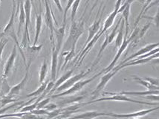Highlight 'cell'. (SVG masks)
<instances>
[{"mask_svg":"<svg viewBox=\"0 0 159 119\" xmlns=\"http://www.w3.org/2000/svg\"><path fill=\"white\" fill-rule=\"evenodd\" d=\"M83 32H84V22H82L77 23L76 22H72L69 30V37L66 39L65 44L63 45V52L62 53L75 50L77 41Z\"/></svg>","mask_w":159,"mask_h":119,"instance_id":"6da1fadb","label":"cell"},{"mask_svg":"<svg viewBox=\"0 0 159 119\" xmlns=\"http://www.w3.org/2000/svg\"><path fill=\"white\" fill-rule=\"evenodd\" d=\"M16 4H15V2L14 1V7H13L12 13H11L10 20H9L8 22L6 25L5 28L3 30V34L5 36H8L10 37L12 40L15 43V45L17 46V48L20 51L21 55L22 57V59H23L25 65L27 66V60H26V57L25 55L23 49L21 48L20 43H19L18 40V35L17 33H16V30H15L14 27V18H15V14H16Z\"/></svg>","mask_w":159,"mask_h":119,"instance_id":"7a4b0ae2","label":"cell"},{"mask_svg":"<svg viewBox=\"0 0 159 119\" xmlns=\"http://www.w3.org/2000/svg\"><path fill=\"white\" fill-rule=\"evenodd\" d=\"M103 95H112L110 97H103L101 98H98V99H95L92 101L86 102V103H83V105L86 104H91V103H96V102L99 101H120V102H130V103H138V104H144V105H149V106H153V105H158V103H151V102L147 101H135V100L132 99V98L127 97L126 95H120L118 93H115V92H104Z\"/></svg>","mask_w":159,"mask_h":119,"instance_id":"3957f363","label":"cell"},{"mask_svg":"<svg viewBox=\"0 0 159 119\" xmlns=\"http://www.w3.org/2000/svg\"><path fill=\"white\" fill-rule=\"evenodd\" d=\"M31 0H25L24 3V9L25 13V24L23 36H22V41H21L20 46L22 49L27 48L29 46L30 43V34L29 26L31 25Z\"/></svg>","mask_w":159,"mask_h":119,"instance_id":"277c9868","label":"cell"},{"mask_svg":"<svg viewBox=\"0 0 159 119\" xmlns=\"http://www.w3.org/2000/svg\"><path fill=\"white\" fill-rule=\"evenodd\" d=\"M103 73V71H100L99 73L96 74L95 75H94L93 77H92L91 78L86 79V80H79L78 82H77L75 85H73L71 88H69V89L66 90V91L60 92V93L57 94V95H52V98H60V97H62V96H67V95H71L73 94L76 93V92L80 91L85 86H86L87 84H90L92 81H93L94 80H95L98 77H99L100 75H101Z\"/></svg>","mask_w":159,"mask_h":119,"instance_id":"5b68a950","label":"cell"},{"mask_svg":"<svg viewBox=\"0 0 159 119\" xmlns=\"http://www.w3.org/2000/svg\"><path fill=\"white\" fill-rule=\"evenodd\" d=\"M31 61H29L28 64H27V66H26V72L24 77L18 84L15 85L14 86H13V87H11L10 89V91H9L8 93L7 94V97L14 98L15 96L18 95L21 92V91H22V89H24L25 86V85L27 84L28 80V74H29V69L31 65Z\"/></svg>","mask_w":159,"mask_h":119,"instance_id":"8992f818","label":"cell"},{"mask_svg":"<svg viewBox=\"0 0 159 119\" xmlns=\"http://www.w3.org/2000/svg\"><path fill=\"white\" fill-rule=\"evenodd\" d=\"M91 71H92V69H89L88 71H81L80 73L75 75V76L71 77L70 78L68 79V80H66L65 83H64V84H62L61 86H60L59 87L57 88L55 91L58 92H62L66 91V90L69 89L71 88L73 85H75L77 82H78L79 80H80L81 79H83V77H86L88 74H89L91 72Z\"/></svg>","mask_w":159,"mask_h":119,"instance_id":"52a82bcc","label":"cell"},{"mask_svg":"<svg viewBox=\"0 0 159 119\" xmlns=\"http://www.w3.org/2000/svg\"><path fill=\"white\" fill-rule=\"evenodd\" d=\"M118 70L113 69L112 70L109 71V72L105 73V75H104L103 76L101 77L100 83L98 84L95 89H94V91L92 93V95H93L94 98L98 97V96L100 95V93L101 92V91H103V90L104 89V88H105L106 86L107 85L108 83H109V81L111 80V79L112 78V77H114L117 73H118Z\"/></svg>","mask_w":159,"mask_h":119,"instance_id":"ba28073f","label":"cell"},{"mask_svg":"<svg viewBox=\"0 0 159 119\" xmlns=\"http://www.w3.org/2000/svg\"><path fill=\"white\" fill-rule=\"evenodd\" d=\"M45 1V22L46 24V26L50 30L51 37L50 39L52 42L54 41V21H55L54 18H53L52 11L51 9L48 0H44ZM56 22V21H55ZM57 23V22H56Z\"/></svg>","mask_w":159,"mask_h":119,"instance_id":"9c48e42d","label":"cell"},{"mask_svg":"<svg viewBox=\"0 0 159 119\" xmlns=\"http://www.w3.org/2000/svg\"><path fill=\"white\" fill-rule=\"evenodd\" d=\"M159 109V107H154L148 109H143V110L138 111L132 113H129V114H118V113H109V116L114 117V118H140L147 116L149 113L154 112V111Z\"/></svg>","mask_w":159,"mask_h":119,"instance_id":"30bf717a","label":"cell"},{"mask_svg":"<svg viewBox=\"0 0 159 119\" xmlns=\"http://www.w3.org/2000/svg\"><path fill=\"white\" fill-rule=\"evenodd\" d=\"M16 55H17V46L16 45H14V48H13L12 52H11L10 56L7 58V62L5 64V66H4V70H3V75H2V78L6 79L8 75H10V73L12 71L13 68H14L15 60H16Z\"/></svg>","mask_w":159,"mask_h":119,"instance_id":"8fae6325","label":"cell"},{"mask_svg":"<svg viewBox=\"0 0 159 119\" xmlns=\"http://www.w3.org/2000/svg\"><path fill=\"white\" fill-rule=\"evenodd\" d=\"M130 43H131V42H130L129 39L127 38V37H124V41H123L122 45H121L120 48H118V52H117L116 55H115L114 59H113L112 61L111 62V63L109 64V65L106 68V69H104L103 70H102V71H103V73H104V74L107 73V72H109V71H110L111 70H112V69H114V67H115V64H116V63H117V61H118V60H119V58L120 57L121 54H122L123 52H124L125 49L127 48L128 45Z\"/></svg>","mask_w":159,"mask_h":119,"instance_id":"7c38bea8","label":"cell"},{"mask_svg":"<svg viewBox=\"0 0 159 119\" xmlns=\"http://www.w3.org/2000/svg\"><path fill=\"white\" fill-rule=\"evenodd\" d=\"M65 29H66V24L62 23V25L58 29H54V34H55L56 41H53L52 46L54 48L57 52H60L61 48H62L63 45V38L65 35Z\"/></svg>","mask_w":159,"mask_h":119,"instance_id":"4fadbf2b","label":"cell"},{"mask_svg":"<svg viewBox=\"0 0 159 119\" xmlns=\"http://www.w3.org/2000/svg\"><path fill=\"white\" fill-rule=\"evenodd\" d=\"M158 47H159V42L158 43H151V44H148L147 45V46L143 47V48L140 49L139 51H138L137 52H135V54H132L131 56L127 58L126 60H125L124 62H122L120 65H123V64L127 63V62L130 61V60H132L134 59H135V58L139 57L141 56V55H143V54H147V53H149V52H151V51L153 50V49L158 48Z\"/></svg>","mask_w":159,"mask_h":119,"instance_id":"5bb4252c","label":"cell"},{"mask_svg":"<svg viewBox=\"0 0 159 119\" xmlns=\"http://www.w3.org/2000/svg\"><path fill=\"white\" fill-rule=\"evenodd\" d=\"M102 16H103V13H102L101 16H100V18L98 19V20H96L95 21L93 22V24L89 28V36H88V38L86 39L85 46H86V45L88 44V43H89L92 39H93L94 36L99 32L100 28V22H101V20H102ZM84 47H83V48H84Z\"/></svg>","mask_w":159,"mask_h":119,"instance_id":"9a60e30c","label":"cell"},{"mask_svg":"<svg viewBox=\"0 0 159 119\" xmlns=\"http://www.w3.org/2000/svg\"><path fill=\"white\" fill-rule=\"evenodd\" d=\"M59 52L56 50L54 46H52V66H51V79L52 80H55L57 75V64H58V55Z\"/></svg>","mask_w":159,"mask_h":119,"instance_id":"2e32d148","label":"cell"},{"mask_svg":"<svg viewBox=\"0 0 159 119\" xmlns=\"http://www.w3.org/2000/svg\"><path fill=\"white\" fill-rule=\"evenodd\" d=\"M100 116H109V113L98 112L97 111H89L66 119H94Z\"/></svg>","mask_w":159,"mask_h":119,"instance_id":"e0dca14e","label":"cell"},{"mask_svg":"<svg viewBox=\"0 0 159 119\" xmlns=\"http://www.w3.org/2000/svg\"><path fill=\"white\" fill-rule=\"evenodd\" d=\"M42 26H43V17L42 14H39L36 16V26H35V37L34 39L33 46H37V43L38 42L39 35L41 34Z\"/></svg>","mask_w":159,"mask_h":119,"instance_id":"ac0fdd59","label":"cell"},{"mask_svg":"<svg viewBox=\"0 0 159 119\" xmlns=\"http://www.w3.org/2000/svg\"><path fill=\"white\" fill-rule=\"evenodd\" d=\"M73 72H74V69H71V70L68 71L67 72H66L65 74H63V75H62V76L60 77V78L56 81L55 83H54V88H53V89L50 92V93H49V94L53 93V92H55V90H56L57 88H58L60 86H61V85L62 84H64V83H65L66 81L68 80V79L70 78V77H71V75H72Z\"/></svg>","mask_w":159,"mask_h":119,"instance_id":"d6986e66","label":"cell"},{"mask_svg":"<svg viewBox=\"0 0 159 119\" xmlns=\"http://www.w3.org/2000/svg\"><path fill=\"white\" fill-rule=\"evenodd\" d=\"M118 11L119 10H117V9H114V11L109 14V16H108L107 20H106V21L104 22L103 25V28H102V31H103L104 33H105L106 31H107V30L112 25L113 23H114L115 17H116V16L118 14Z\"/></svg>","mask_w":159,"mask_h":119,"instance_id":"ffe728a7","label":"cell"},{"mask_svg":"<svg viewBox=\"0 0 159 119\" xmlns=\"http://www.w3.org/2000/svg\"><path fill=\"white\" fill-rule=\"evenodd\" d=\"M130 8H131V5H127L126 7L124 8V10L122 11V17L124 18V21L125 24V37H127L128 36V32H129V17L130 14Z\"/></svg>","mask_w":159,"mask_h":119,"instance_id":"44dd1931","label":"cell"},{"mask_svg":"<svg viewBox=\"0 0 159 119\" xmlns=\"http://www.w3.org/2000/svg\"><path fill=\"white\" fill-rule=\"evenodd\" d=\"M133 79L138 83V84L142 85V86H144V87L147 88L148 90H159L158 86L152 85V84H150L149 81L144 80L143 78H141V77H139L133 76Z\"/></svg>","mask_w":159,"mask_h":119,"instance_id":"7402d4cb","label":"cell"},{"mask_svg":"<svg viewBox=\"0 0 159 119\" xmlns=\"http://www.w3.org/2000/svg\"><path fill=\"white\" fill-rule=\"evenodd\" d=\"M125 27L124 21L120 22V28H119L118 34L116 36V39H115V47L116 48H120L122 45L123 41H124V28Z\"/></svg>","mask_w":159,"mask_h":119,"instance_id":"603a6c76","label":"cell"},{"mask_svg":"<svg viewBox=\"0 0 159 119\" xmlns=\"http://www.w3.org/2000/svg\"><path fill=\"white\" fill-rule=\"evenodd\" d=\"M47 73H48V63H47L46 60H44L39 71V83L40 84L45 81Z\"/></svg>","mask_w":159,"mask_h":119,"instance_id":"cb8c5ba5","label":"cell"},{"mask_svg":"<svg viewBox=\"0 0 159 119\" xmlns=\"http://www.w3.org/2000/svg\"><path fill=\"white\" fill-rule=\"evenodd\" d=\"M84 98V96H77V97H70L69 98H66L63 101H60L58 105L60 107H65L66 105L71 104L73 103H77V102L81 101Z\"/></svg>","mask_w":159,"mask_h":119,"instance_id":"d4e9b609","label":"cell"},{"mask_svg":"<svg viewBox=\"0 0 159 119\" xmlns=\"http://www.w3.org/2000/svg\"><path fill=\"white\" fill-rule=\"evenodd\" d=\"M47 85H48V83L47 82H43V84H40V86L37 88V89H36L35 91L32 92L31 93L28 94L26 96V98H31V97H38V96H40L43 95V92H45V89H46Z\"/></svg>","mask_w":159,"mask_h":119,"instance_id":"484cf974","label":"cell"},{"mask_svg":"<svg viewBox=\"0 0 159 119\" xmlns=\"http://www.w3.org/2000/svg\"><path fill=\"white\" fill-rule=\"evenodd\" d=\"M152 0H147V1L145 2L144 5H143V7H142V9H141V12H140L139 16H138V18L136 19V21L135 22V28L137 27L138 24H139V22H140V20H141V19L142 17V16H143V13H144L145 10H146V9H147V7H148L151 3H152Z\"/></svg>","mask_w":159,"mask_h":119,"instance_id":"4316f807","label":"cell"},{"mask_svg":"<svg viewBox=\"0 0 159 119\" xmlns=\"http://www.w3.org/2000/svg\"><path fill=\"white\" fill-rule=\"evenodd\" d=\"M80 2H81V0H75V2L73 3L72 6H71V22H74V20H75V16H76V14H77V9H78Z\"/></svg>","mask_w":159,"mask_h":119,"instance_id":"83f0119b","label":"cell"},{"mask_svg":"<svg viewBox=\"0 0 159 119\" xmlns=\"http://www.w3.org/2000/svg\"><path fill=\"white\" fill-rule=\"evenodd\" d=\"M75 0H68L67 5H66L65 10L63 11V24H66V16H67V13L70 8H71V6H72L73 3L75 2Z\"/></svg>","mask_w":159,"mask_h":119,"instance_id":"f1b7e54d","label":"cell"},{"mask_svg":"<svg viewBox=\"0 0 159 119\" xmlns=\"http://www.w3.org/2000/svg\"><path fill=\"white\" fill-rule=\"evenodd\" d=\"M140 2V3H145V0H126V2H125V3L123 5V6H120V9H119L118 11V13H120L122 12L124 10V8L126 7V6L127 5H132L133 2Z\"/></svg>","mask_w":159,"mask_h":119,"instance_id":"f546056e","label":"cell"},{"mask_svg":"<svg viewBox=\"0 0 159 119\" xmlns=\"http://www.w3.org/2000/svg\"><path fill=\"white\" fill-rule=\"evenodd\" d=\"M7 42H8V39L5 38V37H3L2 38L0 39V62L2 61V56L4 48L7 45Z\"/></svg>","mask_w":159,"mask_h":119,"instance_id":"4dcf8cb0","label":"cell"},{"mask_svg":"<svg viewBox=\"0 0 159 119\" xmlns=\"http://www.w3.org/2000/svg\"><path fill=\"white\" fill-rule=\"evenodd\" d=\"M150 26H151V22H147L145 25H143V27L141 29H140L139 35V39H141L142 37L145 35V34L147 33V31H148L149 28H150Z\"/></svg>","mask_w":159,"mask_h":119,"instance_id":"1f68e13d","label":"cell"},{"mask_svg":"<svg viewBox=\"0 0 159 119\" xmlns=\"http://www.w3.org/2000/svg\"><path fill=\"white\" fill-rule=\"evenodd\" d=\"M62 109L60 108V109H54V110L53 111H51V112H49L48 115L47 116H48V118H55L57 117H58L60 116V114L62 113Z\"/></svg>","mask_w":159,"mask_h":119,"instance_id":"d6a6232c","label":"cell"},{"mask_svg":"<svg viewBox=\"0 0 159 119\" xmlns=\"http://www.w3.org/2000/svg\"><path fill=\"white\" fill-rule=\"evenodd\" d=\"M31 113L35 115V116H44V115L48 116L49 112L45 109H36L31 112Z\"/></svg>","mask_w":159,"mask_h":119,"instance_id":"836d02e7","label":"cell"},{"mask_svg":"<svg viewBox=\"0 0 159 119\" xmlns=\"http://www.w3.org/2000/svg\"><path fill=\"white\" fill-rule=\"evenodd\" d=\"M50 100H51L50 98H45V99L43 98V100H41V101L38 103V104H37V109H44V107H45V106L49 103Z\"/></svg>","mask_w":159,"mask_h":119,"instance_id":"e575fe53","label":"cell"},{"mask_svg":"<svg viewBox=\"0 0 159 119\" xmlns=\"http://www.w3.org/2000/svg\"><path fill=\"white\" fill-rule=\"evenodd\" d=\"M22 119H43L39 117L38 116H35V115L32 114L31 112H25L23 116L21 118Z\"/></svg>","mask_w":159,"mask_h":119,"instance_id":"d590c367","label":"cell"},{"mask_svg":"<svg viewBox=\"0 0 159 119\" xmlns=\"http://www.w3.org/2000/svg\"><path fill=\"white\" fill-rule=\"evenodd\" d=\"M143 79L149 81V82L150 83V84H152V85H155V86H158L159 87V79L154 78V77H143Z\"/></svg>","mask_w":159,"mask_h":119,"instance_id":"8d00e7d4","label":"cell"},{"mask_svg":"<svg viewBox=\"0 0 159 119\" xmlns=\"http://www.w3.org/2000/svg\"><path fill=\"white\" fill-rule=\"evenodd\" d=\"M58 106L55 104V103H48V104H47L45 107H44V109H46V110H48V112H51V111H53L54 110V109H57Z\"/></svg>","mask_w":159,"mask_h":119,"instance_id":"74e56055","label":"cell"},{"mask_svg":"<svg viewBox=\"0 0 159 119\" xmlns=\"http://www.w3.org/2000/svg\"><path fill=\"white\" fill-rule=\"evenodd\" d=\"M152 20L156 27L158 28L159 27V5H158V11H157L156 14L153 16Z\"/></svg>","mask_w":159,"mask_h":119,"instance_id":"f35d334b","label":"cell"},{"mask_svg":"<svg viewBox=\"0 0 159 119\" xmlns=\"http://www.w3.org/2000/svg\"><path fill=\"white\" fill-rule=\"evenodd\" d=\"M53 1H54V2L55 3L56 6L57 7L58 10H59L60 12H62V11H63V9H62L61 2H60V0H53Z\"/></svg>","mask_w":159,"mask_h":119,"instance_id":"ab89813d","label":"cell"},{"mask_svg":"<svg viewBox=\"0 0 159 119\" xmlns=\"http://www.w3.org/2000/svg\"><path fill=\"white\" fill-rule=\"evenodd\" d=\"M159 5V0H156V1H154V2H153L151 3L150 5H149V6L147 7V9H146L144 12H147V11H148L149 8H151V7H153V6H155V5Z\"/></svg>","mask_w":159,"mask_h":119,"instance_id":"60d3db41","label":"cell"},{"mask_svg":"<svg viewBox=\"0 0 159 119\" xmlns=\"http://www.w3.org/2000/svg\"><path fill=\"white\" fill-rule=\"evenodd\" d=\"M151 63H152V65H156V64H159V58H156V59L152 60V61H151Z\"/></svg>","mask_w":159,"mask_h":119,"instance_id":"b9f144b4","label":"cell"},{"mask_svg":"<svg viewBox=\"0 0 159 119\" xmlns=\"http://www.w3.org/2000/svg\"><path fill=\"white\" fill-rule=\"evenodd\" d=\"M46 119H56V118H47Z\"/></svg>","mask_w":159,"mask_h":119,"instance_id":"7bdbcfd3","label":"cell"},{"mask_svg":"<svg viewBox=\"0 0 159 119\" xmlns=\"http://www.w3.org/2000/svg\"><path fill=\"white\" fill-rule=\"evenodd\" d=\"M0 91H1V84H0Z\"/></svg>","mask_w":159,"mask_h":119,"instance_id":"ee69618b","label":"cell"},{"mask_svg":"<svg viewBox=\"0 0 159 119\" xmlns=\"http://www.w3.org/2000/svg\"><path fill=\"white\" fill-rule=\"evenodd\" d=\"M148 119H159V118H148Z\"/></svg>","mask_w":159,"mask_h":119,"instance_id":"f6af8a7d","label":"cell"},{"mask_svg":"<svg viewBox=\"0 0 159 119\" xmlns=\"http://www.w3.org/2000/svg\"><path fill=\"white\" fill-rule=\"evenodd\" d=\"M1 2H2V0H0V3H1Z\"/></svg>","mask_w":159,"mask_h":119,"instance_id":"bcb514c9","label":"cell"},{"mask_svg":"<svg viewBox=\"0 0 159 119\" xmlns=\"http://www.w3.org/2000/svg\"><path fill=\"white\" fill-rule=\"evenodd\" d=\"M89 0H88V1H87V2H89Z\"/></svg>","mask_w":159,"mask_h":119,"instance_id":"7dc6e473","label":"cell"}]
</instances>
